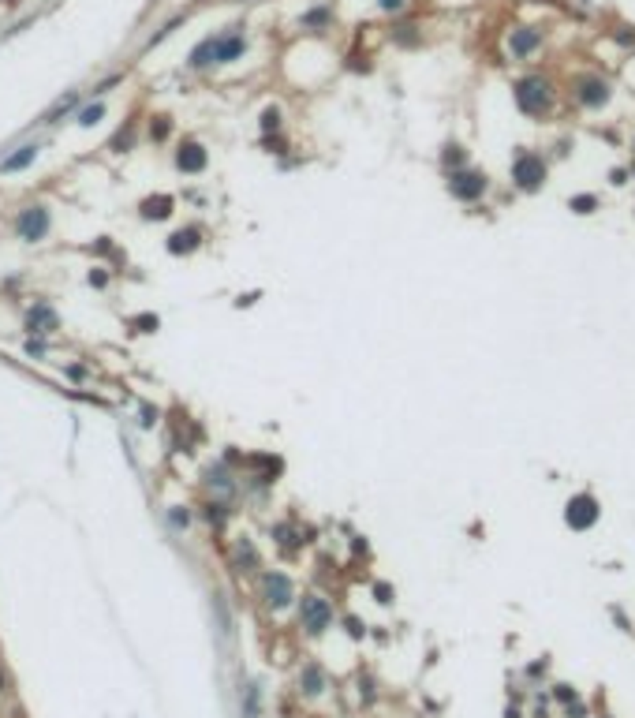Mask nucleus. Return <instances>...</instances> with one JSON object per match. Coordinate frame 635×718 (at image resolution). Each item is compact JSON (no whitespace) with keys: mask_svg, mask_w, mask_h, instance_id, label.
<instances>
[{"mask_svg":"<svg viewBox=\"0 0 635 718\" xmlns=\"http://www.w3.org/2000/svg\"><path fill=\"white\" fill-rule=\"evenodd\" d=\"M512 98H516V105H520V113L523 116H546L549 109H553V101H557V90H553V82H549L546 75H523L512 82Z\"/></svg>","mask_w":635,"mask_h":718,"instance_id":"f257e3e1","label":"nucleus"},{"mask_svg":"<svg viewBox=\"0 0 635 718\" xmlns=\"http://www.w3.org/2000/svg\"><path fill=\"white\" fill-rule=\"evenodd\" d=\"M512 180H516L520 191H542V183H546V161L538 158V154L531 150H520L516 161H512Z\"/></svg>","mask_w":635,"mask_h":718,"instance_id":"f03ea898","label":"nucleus"},{"mask_svg":"<svg viewBox=\"0 0 635 718\" xmlns=\"http://www.w3.org/2000/svg\"><path fill=\"white\" fill-rule=\"evenodd\" d=\"M572 98L583 109H602V105H609L613 86H609V79H602V75H576L572 79Z\"/></svg>","mask_w":635,"mask_h":718,"instance_id":"7ed1b4c3","label":"nucleus"},{"mask_svg":"<svg viewBox=\"0 0 635 718\" xmlns=\"http://www.w3.org/2000/svg\"><path fill=\"white\" fill-rule=\"evenodd\" d=\"M598 517H602V505H598L594 494H576V498H568V505H565V524L572 531L594 528Z\"/></svg>","mask_w":635,"mask_h":718,"instance_id":"20e7f679","label":"nucleus"},{"mask_svg":"<svg viewBox=\"0 0 635 718\" xmlns=\"http://www.w3.org/2000/svg\"><path fill=\"white\" fill-rule=\"evenodd\" d=\"M486 187H490L486 172H475V169H456V172H448V195L459 199V202H475V199H482Z\"/></svg>","mask_w":635,"mask_h":718,"instance_id":"39448f33","label":"nucleus"},{"mask_svg":"<svg viewBox=\"0 0 635 718\" xmlns=\"http://www.w3.org/2000/svg\"><path fill=\"white\" fill-rule=\"evenodd\" d=\"M299 621H303V629L307 632H325L329 625H333V606L325 602L321 595H303V602H299Z\"/></svg>","mask_w":635,"mask_h":718,"instance_id":"423d86ee","label":"nucleus"},{"mask_svg":"<svg viewBox=\"0 0 635 718\" xmlns=\"http://www.w3.org/2000/svg\"><path fill=\"white\" fill-rule=\"evenodd\" d=\"M262 595H265V602H269L273 610H284V606L296 598V591H292V580L284 576V573H265L262 576Z\"/></svg>","mask_w":635,"mask_h":718,"instance_id":"0eeeda50","label":"nucleus"},{"mask_svg":"<svg viewBox=\"0 0 635 718\" xmlns=\"http://www.w3.org/2000/svg\"><path fill=\"white\" fill-rule=\"evenodd\" d=\"M243 49H247L243 30L232 26L228 34H217V38H214V64H232V60L243 57Z\"/></svg>","mask_w":635,"mask_h":718,"instance_id":"6e6552de","label":"nucleus"},{"mask_svg":"<svg viewBox=\"0 0 635 718\" xmlns=\"http://www.w3.org/2000/svg\"><path fill=\"white\" fill-rule=\"evenodd\" d=\"M45 232H49V210H41V206L23 210V214H19V236L26 239V243L41 239Z\"/></svg>","mask_w":635,"mask_h":718,"instance_id":"1a4fd4ad","label":"nucleus"},{"mask_svg":"<svg viewBox=\"0 0 635 718\" xmlns=\"http://www.w3.org/2000/svg\"><path fill=\"white\" fill-rule=\"evenodd\" d=\"M538 45H542V30H535V26H516V30L509 34V53L520 57V60H527Z\"/></svg>","mask_w":635,"mask_h":718,"instance_id":"9d476101","label":"nucleus"},{"mask_svg":"<svg viewBox=\"0 0 635 718\" xmlns=\"http://www.w3.org/2000/svg\"><path fill=\"white\" fill-rule=\"evenodd\" d=\"M176 169H183V172H202V169H206V150H202L198 142H183L180 154H176Z\"/></svg>","mask_w":635,"mask_h":718,"instance_id":"9b49d317","label":"nucleus"},{"mask_svg":"<svg viewBox=\"0 0 635 718\" xmlns=\"http://www.w3.org/2000/svg\"><path fill=\"white\" fill-rule=\"evenodd\" d=\"M34 158H38V146H23V150H15L12 158L0 161V172H23Z\"/></svg>","mask_w":635,"mask_h":718,"instance_id":"f8f14e48","label":"nucleus"},{"mask_svg":"<svg viewBox=\"0 0 635 718\" xmlns=\"http://www.w3.org/2000/svg\"><path fill=\"white\" fill-rule=\"evenodd\" d=\"M26 326H30L34 333H49V329L57 326V315H53V311L45 307V303H38V307L30 311V318H26Z\"/></svg>","mask_w":635,"mask_h":718,"instance_id":"ddd939ff","label":"nucleus"},{"mask_svg":"<svg viewBox=\"0 0 635 718\" xmlns=\"http://www.w3.org/2000/svg\"><path fill=\"white\" fill-rule=\"evenodd\" d=\"M195 247H198V228H183V232H176L169 239L172 255H187V251H195Z\"/></svg>","mask_w":635,"mask_h":718,"instance_id":"4468645a","label":"nucleus"},{"mask_svg":"<svg viewBox=\"0 0 635 718\" xmlns=\"http://www.w3.org/2000/svg\"><path fill=\"white\" fill-rule=\"evenodd\" d=\"M299 685H303V692H307V696H318L321 688H325V674H321L318 666H307L299 674Z\"/></svg>","mask_w":635,"mask_h":718,"instance_id":"2eb2a0df","label":"nucleus"},{"mask_svg":"<svg viewBox=\"0 0 635 718\" xmlns=\"http://www.w3.org/2000/svg\"><path fill=\"white\" fill-rule=\"evenodd\" d=\"M464 161H467V150L459 142H448L445 150H441V165H445V169H464Z\"/></svg>","mask_w":635,"mask_h":718,"instance_id":"dca6fc26","label":"nucleus"},{"mask_svg":"<svg viewBox=\"0 0 635 718\" xmlns=\"http://www.w3.org/2000/svg\"><path fill=\"white\" fill-rule=\"evenodd\" d=\"M187 64H191V68H209V64H214V38H206L202 45H195Z\"/></svg>","mask_w":635,"mask_h":718,"instance_id":"f3484780","label":"nucleus"},{"mask_svg":"<svg viewBox=\"0 0 635 718\" xmlns=\"http://www.w3.org/2000/svg\"><path fill=\"white\" fill-rule=\"evenodd\" d=\"M329 19H333V8H314V12L303 15V26H307V30H318V26H325Z\"/></svg>","mask_w":635,"mask_h":718,"instance_id":"a211bd4d","label":"nucleus"},{"mask_svg":"<svg viewBox=\"0 0 635 718\" xmlns=\"http://www.w3.org/2000/svg\"><path fill=\"white\" fill-rule=\"evenodd\" d=\"M169 210H172V202L161 195V199H150V202H146V206H142V214H146V217H153V221H161V217H169Z\"/></svg>","mask_w":635,"mask_h":718,"instance_id":"6ab92c4d","label":"nucleus"},{"mask_svg":"<svg viewBox=\"0 0 635 718\" xmlns=\"http://www.w3.org/2000/svg\"><path fill=\"white\" fill-rule=\"evenodd\" d=\"M101 116H105V105H101V101H94V105H86V109H82V113H79L75 120H79L82 127H94Z\"/></svg>","mask_w":635,"mask_h":718,"instance_id":"aec40b11","label":"nucleus"},{"mask_svg":"<svg viewBox=\"0 0 635 718\" xmlns=\"http://www.w3.org/2000/svg\"><path fill=\"white\" fill-rule=\"evenodd\" d=\"M277 127H281V109L269 105V109L262 113V131H277Z\"/></svg>","mask_w":635,"mask_h":718,"instance_id":"412c9836","label":"nucleus"},{"mask_svg":"<svg viewBox=\"0 0 635 718\" xmlns=\"http://www.w3.org/2000/svg\"><path fill=\"white\" fill-rule=\"evenodd\" d=\"M568 206H572L576 214H591V210L598 206V199H594V195H576L572 202H568Z\"/></svg>","mask_w":635,"mask_h":718,"instance_id":"4be33fe9","label":"nucleus"},{"mask_svg":"<svg viewBox=\"0 0 635 718\" xmlns=\"http://www.w3.org/2000/svg\"><path fill=\"white\" fill-rule=\"evenodd\" d=\"M236 561H239V565H243V561H247V565H254V546H251L247 539H239V546H236Z\"/></svg>","mask_w":635,"mask_h":718,"instance_id":"5701e85b","label":"nucleus"},{"mask_svg":"<svg viewBox=\"0 0 635 718\" xmlns=\"http://www.w3.org/2000/svg\"><path fill=\"white\" fill-rule=\"evenodd\" d=\"M411 30H415V26H400V30H397V42H400V45H415L419 38H415Z\"/></svg>","mask_w":635,"mask_h":718,"instance_id":"b1692460","label":"nucleus"},{"mask_svg":"<svg viewBox=\"0 0 635 718\" xmlns=\"http://www.w3.org/2000/svg\"><path fill=\"white\" fill-rule=\"evenodd\" d=\"M150 131H153V139H164V135H169V120H164V116H158V124H153Z\"/></svg>","mask_w":635,"mask_h":718,"instance_id":"393cba45","label":"nucleus"},{"mask_svg":"<svg viewBox=\"0 0 635 718\" xmlns=\"http://www.w3.org/2000/svg\"><path fill=\"white\" fill-rule=\"evenodd\" d=\"M377 4H381V12H404L408 0H377Z\"/></svg>","mask_w":635,"mask_h":718,"instance_id":"a878e982","label":"nucleus"},{"mask_svg":"<svg viewBox=\"0 0 635 718\" xmlns=\"http://www.w3.org/2000/svg\"><path fill=\"white\" fill-rule=\"evenodd\" d=\"M557 699H565V703H568V699H576V688H568V685H557Z\"/></svg>","mask_w":635,"mask_h":718,"instance_id":"bb28decb","label":"nucleus"},{"mask_svg":"<svg viewBox=\"0 0 635 718\" xmlns=\"http://www.w3.org/2000/svg\"><path fill=\"white\" fill-rule=\"evenodd\" d=\"M172 524H176V528H183V524H187V513L176 509V513H172Z\"/></svg>","mask_w":635,"mask_h":718,"instance_id":"cd10ccee","label":"nucleus"},{"mask_svg":"<svg viewBox=\"0 0 635 718\" xmlns=\"http://www.w3.org/2000/svg\"><path fill=\"white\" fill-rule=\"evenodd\" d=\"M4 688H8V681H4V670H0V692H4Z\"/></svg>","mask_w":635,"mask_h":718,"instance_id":"c85d7f7f","label":"nucleus"}]
</instances>
